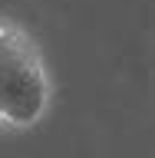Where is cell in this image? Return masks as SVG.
Masks as SVG:
<instances>
[{
	"label": "cell",
	"mask_w": 155,
	"mask_h": 158,
	"mask_svg": "<svg viewBox=\"0 0 155 158\" xmlns=\"http://www.w3.org/2000/svg\"><path fill=\"white\" fill-rule=\"evenodd\" d=\"M53 79L43 49L17 20L0 17V132H27L50 112Z\"/></svg>",
	"instance_id": "obj_1"
}]
</instances>
